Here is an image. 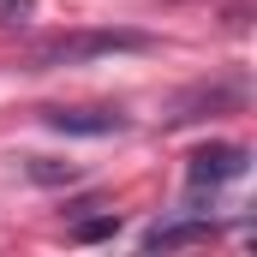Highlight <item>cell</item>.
<instances>
[{
	"label": "cell",
	"mask_w": 257,
	"mask_h": 257,
	"mask_svg": "<svg viewBox=\"0 0 257 257\" xmlns=\"http://www.w3.org/2000/svg\"><path fill=\"white\" fill-rule=\"evenodd\" d=\"M215 227L209 221H174V227H150L144 233V251H174V245H197V239H209Z\"/></svg>",
	"instance_id": "obj_4"
},
{
	"label": "cell",
	"mask_w": 257,
	"mask_h": 257,
	"mask_svg": "<svg viewBox=\"0 0 257 257\" xmlns=\"http://www.w3.org/2000/svg\"><path fill=\"white\" fill-rule=\"evenodd\" d=\"M24 174H30L36 186H72V180H78V168H72V162H48V156H30V168H24Z\"/></svg>",
	"instance_id": "obj_5"
},
{
	"label": "cell",
	"mask_w": 257,
	"mask_h": 257,
	"mask_svg": "<svg viewBox=\"0 0 257 257\" xmlns=\"http://www.w3.org/2000/svg\"><path fill=\"white\" fill-rule=\"evenodd\" d=\"M114 233H120V215H90V221H78V227H72V239H78V245L114 239Z\"/></svg>",
	"instance_id": "obj_6"
},
{
	"label": "cell",
	"mask_w": 257,
	"mask_h": 257,
	"mask_svg": "<svg viewBox=\"0 0 257 257\" xmlns=\"http://www.w3.org/2000/svg\"><path fill=\"white\" fill-rule=\"evenodd\" d=\"M30 12H36V0H6V6H0L6 24H30Z\"/></svg>",
	"instance_id": "obj_7"
},
{
	"label": "cell",
	"mask_w": 257,
	"mask_h": 257,
	"mask_svg": "<svg viewBox=\"0 0 257 257\" xmlns=\"http://www.w3.org/2000/svg\"><path fill=\"white\" fill-rule=\"evenodd\" d=\"M245 168H251V150L245 144H203V150H192V162H186V180H192V192H203V186L239 180Z\"/></svg>",
	"instance_id": "obj_2"
},
{
	"label": "cell",
	"mask_w": 257,
	"mask_h": 257,
	"mask_svg": "<svg viewBox=\"0 0 257 257\" xmlns=\"http://www.w3.org/2000/svg\"><path fill=\"white\" fill-rule=\"evenodd\" d=\"M156 42L144 30H72V36H54L42 42L30 66L36 72H54V66H84V60H108V54H150Z\"/></svg>",
	"instance_id": "obj_1"
},
{
	"label": "cell",
	"mask_w": 257,
	"mask_h": 257,
	"mask_svg": "<svg viewBox=\"0 0 257 257\" xmlns=\"http://www.w3.org/2000/svg\"><path fill=\"white\" fill-rule=\"evenodd\" d=\"M42 120L54 132H66V138H114V132H126V114H114V108H48Z\"/></svg>",
	"instance_id": "obj_3"
}]
</instances>
